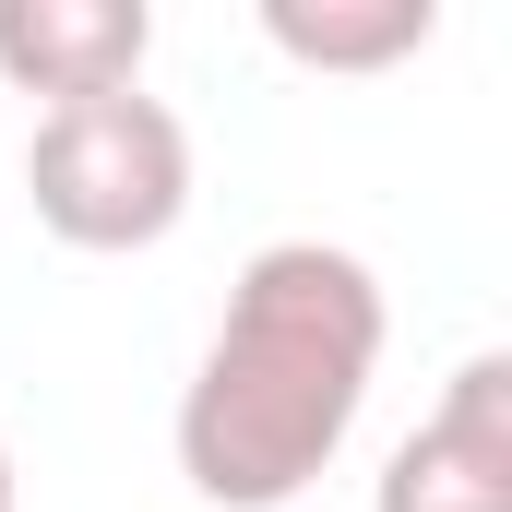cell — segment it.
Returning a JSON list of instances; mask_svg holds the SVG:
<instances>
[{
    "label": "cell",
    "instance_id": "cell-1",
    "mask_svg": "<svg viewBox=\"0 0 512 512\" xmlns=\"http://www.w3.org/2000/svg\"><path fill=\"white\" fill-rule=\"evenodd\" d=\"M382 382V274L334 239H274L239 262L227 322L179 393V477L215 512H286L358 429Z\"/></svg>",
    "mask_w": 512,
    "mask_h": 512
},
{
    "label": "cell",
    "instance_id": "cell-2",
    "mask_svg": "<svg viewBox=\"0 0 512 512\" xmlns=\"http://www.w3.org/2000/svg\"><path fill=\"white\" fill-rule=\"evenodd\" d=\"M24 191H36V227L72 251H155L191 215V131L143 84L48 108L24 143Z\"/></svg>",
    "mask_w": 512,
    "mask_h": 512
},
{
    "label": "cell",
    "instance_id": "cell-3",
    "mask_svg": "<svg viewBox=\"0 0 512 512\" xmlns=\"http://www.w3.org/2000/svg\"><path fill=\"white\" fill-rule=\"evenodd\" d=\"M370 512H512V358H465L453 393L393 441Z\"/></svg>",
    "mask_w": 512,
    "mask_h": 512
},
{
    "label": "cell",
    "instance_id": "cell-4",
    "mask_svg": "<svg viewBox=\"0 0 512 512\" xmlns=\"http://www.w3.org/2000/svg\"><path fill=\"white\" fill-rule=\"evenodd\" d=\"M143 48H155L143 0H0V84H24L48 108L143 84Z\"/></svg>",
    "mask_w": 512,
    "mask_h": 512
},
{
    "label": "cell",
    "instance_id": "cell-5",
    "mask_svg": "<svg viewBox=\"0 0 512 512\" xmlns=\"http://www.w3.org/2000/svg\"><path fill=\"white\" fill-rule=\"evenodd\" d=\"M262 36L298 72H382L441 36V12L429 0H262Z\"/></svg>",
    "mask_w": 512,
    "mask_h": 512
},
{
    "label": "cell",
    "instance_id": "cell-6",
    "mask_svg": "<svg viewBox=\"0 0 512 512\" xmlns=\"http://www.w3.org/2000/svg\"><path fill=\"white\" fill-rule=\"evenodd\" d=\"M0 512H12V453H0Z\"/></svg>",
    "mask_w": 512,
    "mask_h": 512
}]
</instances>
